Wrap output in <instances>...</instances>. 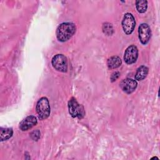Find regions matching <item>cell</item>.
Masks as SVG:
<instances>
[{
  "label": "cell",
  "mask_w": 160,
  "mask_h": 160,
  "mask_svg": "<svg viewBox=\"0 0 160 160\" xmlns=\"http://www.w3.org/2000/svg\"><path fill=\"white\" fill-rule=\"evenodd\" d=\"M76 32V26L71 22H63L61 24L56 30L57 39L61 42L69 40Z\"/></svg>",
  "instance_id": "obj_1"
},
{
  "label": "cell",
  "mask_w": 160,
  "mask_h": 160,
  "mask_svg": "<svg viewBox=\"0 0 160 160\" xmlns=\"http://www.w3.org/2000/svg\"><path fill=\"white\" fill-rule=\"evenodd\" d=\"M36 111L40 119H45L48 118L50 114V106L47 98L42 97L40 98L36 105Z\"/></svg>",
  "instance_id": "obj_2"
},
{
  "label": "cell",
  "mask_w": 160,
  "mask_h": 160,
  "mask_svg": "<svg viewBox=\"0 0 160 160\" xmlns=\"http://www.w3.org/2000/svg\"><path fill=\"white\" fill-rule=\"evenodd\" d=\"M68 109L69 114L73 118L81 119L85 114L84 107L81 104H79L74 98H72L68 102Z\"/></svg>",
  "instance_id": "obj_3"
},
{
  "label": "cell",
  "mask_w": 160,
  "mask_h": 160,
  "mask_svg": "<svg viewBox=\"0 0 160 160\" xmlns=\"http://www.w3.org/2000/svg\"><path fill=\"white\" fill-rule=\"evenodd\" d=\"M53 68L59 71L65 72L68 70V61L66 57L61 54L55 55L52 59Z\"/></svg>",
  "instance_id": "obj_4"
},
{
  "label": "cell",
  "mask_w": 160,
  "mask_h": 160,
  "mask_svg": "<svg viewBox=\"0 0 160 160\" xmlns=\"http://www.w3.org/2000/svg\"><path fill=\"white\" fill-rule=\"evenodd\" d=\"M136 22L134 16L131 13H126L124 14L122 21V26L124 32L126 34H130L134 31Z\"/></svg>",
  "instance_id": "obj_5"
},
{
  "label": "cell",
  "mask_w": 160,
  "mask_h": 160,
  "mask_svg": "<svg viewBox=\"0 0 160 160\" xmlns=\"http://www.w3.org/2000/svg\"><path fill=\"white\" fill-rule=\"evenodd\" d=\"M138 57V49L134 45H131L127 48L124 52V60L128 64H131L134 63Z\"/></svg>",
  "instance_id": "obj_6"
},
{
  "label": "cell",
  "mask_w": 160,
  "mask_h": 160,
  "mask_svg": "<svg viewBox=\"0 0 160 160\" xmlns=\"http://www.w3.org/2000/svg\"><path fill=\"white\" fill-rule=\"evenodd\" d=\"M139 39L142 44H146L151 36V29L148 24L142 23L139 27Z\"/></svg>",
  "instance_id": "obj_7"
},
{
  "label": "cell",
  "mask_w": 160,
  "mask_h": 160,
  "mask_svg": "<svg viewBox=\"0 0 160 160\" xmlns=\"http://www.w3.org/2000/svg\"><path fill=\"white\" fill-rule=\"evenodd\" d=\"M137 82L130 78L123 79L120 83V87L122 90L128 94L132 93L137 88Z\"/></svg>",
  "instance_id": "obj_8"
},
{
  "label": "cell",
  "mask_w": 160,
  "mask_h": 160,
  "mask_svg": "<svg viewBox=\"0 0 160 160\" xmlns=\"http://www.w3.org/2000/svg\"><path fill=\"white\" fill-rule=\"evenodd\" d=\"M37 118L34 116H29L24 118L19 124V128L22 131H27L37 124Z\"/></svg>",
  "instance_id": "obj_9"
},
{
  "label": "cell",
  "mask_w": 160,
  "mask_h": 160,
  "mask_svg": "<svg viewBox=\"0 0 160 160\" xmlns=\"http://www.w3.org/2000/svg\"><path fill=\"white\" fill-rule=\"evenodd\" d=\"M148 68L145 66H140L135 74V79L138 81H141L144 79L148 75Z\"/></svg>",
  "instance_id": "obj_10"
},
{
  "label": "cell",
  "mask_w": 160,
  "mask_h": 160,
  "mask_svg": "<svg viewBox=\"0 0 160 160\" xmlns=\"http://www.w3.org/2000/svg\"><path fill=\"white\" fill-rule=\"evenodd\" d=\"M121 59L118 56H112L108 59L107 64L109 68L115 69L119 67L121 64Z\"/></svg>",
  "instance_id": "obj_11"
},
{
  "label": "cell",
  "mask_w": 160,
  "mask_h": 160,
  "mask_svg": "<svg viewBox=\"0 0 160 160\" xmlns=\"http://www.w3.org/2000/svg\"><path fill=\"white\" fill-rule=\"evenodd\" d=\"M13 134L12 128H1L0 130V139L1 141H6L9 139Z\"/></svg>",
  "instance_id": "obj_12"
},
{
  "label": "cell",
  "mask_w": 160,
  "mask_h": 160,
  "mask_svg": "<svg viewBox=\"0 0 160 160\" xmlns=\"http://www.w3.org/2000/svg\"><path fill=\"white\" fill-rule=\"evenodd\" d=\"M136 9L139 13L144 12L148 8V2L145 0H139L136 2Z\"/></svg>",
  "instance_id": "obj_13"
},
{
  "label": "cell",
  "mask_w": 160,
  "mask_h": 160,
  "mask_svg": "<svg viewBox=\"0 0 160 160\" xmlns=\"http://www.w3.org/2000/svg\"><path fill=\"white\" fill-rule=\"evenodd\" d=\"M102 30L104 34H107V35H111L113 32V29H112V26L111 24L109 23H104L102 26Z\"/></svg>",
  "instance_id": "obj_14"
},
{
  "label": "cell",
  "mask_w": 160,
  "mask_h": 160,
  "mask_svg": "<svg viewBox=\"0 0 160 160\" xmlns=\"http://www.w3.org/2000/svg\"><path fill=\"white\" fill-rule=\"evenodd\" d=\"M40 136H41V133L38 130L34 131L31 133V137L34 141L38 140L40 138Z\"/></svg>",
  "instance_id": "obj_15"
},
{
  "label": "cell",
  "mask_w": 160,
  "mask_h": 160,
  "mask_svg": "<svg viewBox=\"0 0 160 160\" xmlns=\"http://www.w3.org/2000/svg\"><path fill=\"white\" fill-rule=\"evenodd\" d=\"M120 76V73L119 72H115L114 73H112V74L111 75V80L112 82H114V81H116Z\"/></svg>",
  "instance_id": "obj_16"
}]
</instances>
